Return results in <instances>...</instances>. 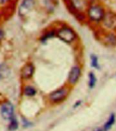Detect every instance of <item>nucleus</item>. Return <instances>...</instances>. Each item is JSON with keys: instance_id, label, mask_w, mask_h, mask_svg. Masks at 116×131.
Segmentation results:
<instances>
[{"instance_id": "obj_1", "label": "nucleus", "mask_w": 116, "mask_h": 131, "mask_svg": "<svg viewBox=\"0 0 116 131\" xmlns=\"http://www.w3.org/2000/svg\"><path fill=\"white\" fill-rule=\"evenodd\" d=\"M69 94V90L66 87H63L55 90L49 95V99L51 102L58 103L61 102L67 98V95Z\"/></svg>"}, {"instance_id": "obj_2", "label": "nucleus", "mask_w": 116, "mask_h": 131, "mask_svg": "<svg viewBox=\"0 0 116 131\" xmlns=\"http://www.w3.org/2000/svg\"><path fill=\"white\" fill-rule=\"evenodd\" d=\"M57 36L65 42L71 43L75 39L76 34L72 29L69 27H63L59 30L57 33Z\"/></svg>"}, {"instance_id": "obj_3", "label": "nucleus", "mask_w": 116, "mask_h": 131, "mask_svg": "<svg viewBox=\"0 0 116 131\" xmlns=\"http://www.w3.org/2000/svg\"><path fill=\"white\" fill-rule=\"evenodd\" d=\"M1 115L6 120H11L14 118V108L10 102H5L2 104L0 108Z\"/></svg>"}, {"instance_id": "obj_4", "label": "nucleus", "mask_w": 116, "mask_h": 131, "mask_svg": "<svg viewBox=\"0 0 116 131\" xmlns=\"http://www.w3.org/2000/svg\"><path fill=\"white\" fill-rule=\"evenodd\" d=\"M88 15L92 20L99 22L103 19L105 13L103 9L101 7L98 6H94L90 8L88 10Z\"/></svg>"}, {"instance_id": "obj_5", "label": "nucleus", "mask_w": 116, "mask_h": 131, "mask_svg": "<svg viewBox=\"0 0 116 131\" xmlns=\"http://www.w3.org/2000/svg\"><path fill=\"white\" fill-rule=\"evenodd\" d=\"M81 76V68L78 66H74L69 74L68 82L70 85H75L79 81Z\"/></svg>"}, {"instance_id": "obj_6", "label": "nucleus", "mask_w": 116, "mask_h": 131, "mask_svg": "<svg viewBox=\"0 0 116 131\" xmlns=\"http://www.w3.org/2000/svg\"><path fill=\"white\" fill-rule=\"evenodd\" d=\"M35 71V68L32 63H27L22 67L21 70V76L23 79H27L33 76Z\"/></svg>"}, {"instance_id": "obj_7", "label": "nucleus", "mask_w": 116, "mask_h": 131, "mask_svg": "<svg viewBox=\"0 0 116 131\" xmlns=\"http://www.w3.org/2000/svg\"><path fill=\"white\" fill-rule=\"evenodd\" d=\"M33 5H34V0H24L20 7L19 12L20 15L22 16L26 15L33 8Z\"/></svg>"}, {"instance_id": "obj_8", "label": "nucleus", "mask_w": 116, "mask_h": 131, "mask_svg": "<svg viewBox=\"0 0 116 131\" xmlns=\"http://www.w3.org/2000/svg\"><path fill=\"white\" fill-rule=\"evenodd\" d=\"M115 122V115L114 113H112L111 115H110L108 119V120L107 121V122L104 125V130L107 131L109 130L112 126L114 124V123Z\"/></svg>"}, {"instance_id": "obj_9", "label": "nucleus", "mask_w": 116, "mask_h": 131, "mask_svg": "<svg viewBox=\"0 0 116 131\" xmlns=\"http://www.w3.org/2000/svg\"><path fill=\"white\" fill-rule=\"evenodd\" d=\"M23 92H24V94L25 96H28V97H32L36 94V90L33 87H31V86L25 87Z\"/></svg>"}, {"instance_id": "obj_10", "label": "nucleus", "mask_w": 116, "mask_h": 131, "mask_svg": "<svg viewBox=\"0 0 116 131\" xmlns=\"http://www.w3.org/2000/svg\"><path fill=\"white\" fill-rule=\"evenodd\" d=\"M106 42L110 45H116V36L113 34H109L105 37Z\"/></svg>"}, {"instance_id": "obj_11", "label": "nucleus", "mask_w": 116, "mask_h": 131, "mask_svg": "<svg viewBox=\"0 0 116 131\" xmlns=\"http://www.w3.org/2000/svg\"><path fill=\"white\" fill-rule=\"evenodd\" d=\"M88 77H89V81H88V86L90 88H93L95 87L96 83V77L95 74L93 72H90L88 74Z\"/></svg>"}, {"instance_id": "obj_12", "label": "nucleus", "mask_w": 116, "mask_h": 131, "mask_svg": "<svg viewBox=\"0 0 116 131\" xmlns=\"http://www.w3.org/2000/svg\"><path fill=\"white\" fill-rule=\"evenodd\" d=\"M90 58H91L92 67L94 68H98L99 65H98V60L97 56L95 55H92Z\"/></svg>"}, {"instance_id": "obj_13", "label": "nucleus", "mask_w": 116, "mask_h": 131, "mask_svg": "<svg viewBox=\"0 0 116 131\" xmlns=\"http://www.w3.org/2000/svg\"><path fill=\"white\" fill-rule=\"evenodd\" d=\"M18 122H17V120L14 117V118L10 120L9 129H10V130H16V129L18 128Z\"/></svg>"}, {"instance_id": "obj_14", "label": "nucleus", "mask_w": 116, "mask_h": 131, "mask_svg": "<svg viewBox=\"0 0 116 131\" xmlns=\"http://www.w3.org/2000/svg\"><path fill=\"white\" fill-rule=\"evenodd\" d=\"M9 73V70L5 66H0V78L5 77Z\"/></svg>"}, {"instance_id": "obj_15", "label": "nucleus", "mask_w": 116, "mask_h": 131, "mask_svg": "<svg viewBox=\"0 0 116 131\" xmlns=\"http://www.w3.org/2000/svg\"><path fill=\"white\" fill-rule=\"evenodd\" d=\"M4 36V31L2 30V29H0V40H2Z\"/></svg>"}, {"instance_id": "obj_16", "label": "nucleus", "mask_w": 116, "mask_h": 131, "mask_svg": "<svg viewBox=\"0 0 116 131\" xmlns=\"http://www.w3.org/2000/svg\"><path fill=\"white\" fill-rule=\"evenodd\" d=\"M81 101L80 100H79V101H77V102H76V103H75V104H74V107L75 108H76V107H77L78 106H79L80 104H81Z\"/></svg>"}, {"instance_id": "obj_17", "label": "nucleus", "mask_w": 116, "mask_h": 131, "mask_svg": "<svg viewBox=\"0 0 116 131\" xmlns=\"http://www.w3.org/2000/svg\"><path fill=\"white\" fill-rule=\"evenodd\" d=\"M8 0H0V4H4V3H6Z\"/></svg>"}, {"instance_id": "obj_18", "label": "nucleus", "mask_w": 116, "mask_h": 131, "mask_svg": "<svg viewBox=\"0 0 116 131\" xmlns=\"http://www.w3.org/2000/svg\"><path fill=\"white\" fill-rule=\"evenodd\" d=\"M96 131H103V130H102L101 129H98V130Z\"/></svg>"}]
</instances>
